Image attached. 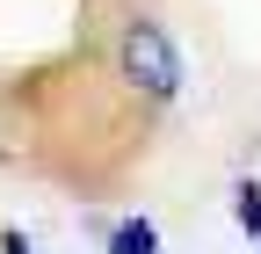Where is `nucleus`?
Instances as JSON below:
<instances>
[{
  "instance_id": "1",
  "label": "nucleus",
  "mask_w": 261,
  "mask_h": 254,
  "mask_svg": "<svg viewBox=\"0 0 261 254\" xmlns=\"http://www.w3.org/2000/svg\"><path fill=\"white\" fill-rule=\"evenodd\" d=\"M116 80L130 94H145V102H167V94L181 87V51H174V37L152 15H130L116 29Z\"/></svg>"
},
{
  "instance_id": "2",
  "label": "nucleus",
  "mask_w": 261,
  "mask_h": 254,
  "mask_svg": "<svg viewBox=\"0 0 261 254\" xmlns=\"http://www.w3.org/2000/svg\"><path fill=\"white\" fill-rule=\"evenodd\" d=\"M109 254H160V233H152V218H123V225L109 233Z\"/></svg>"
}]
</instances>
